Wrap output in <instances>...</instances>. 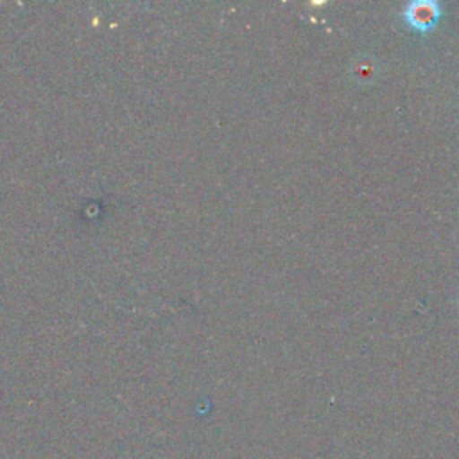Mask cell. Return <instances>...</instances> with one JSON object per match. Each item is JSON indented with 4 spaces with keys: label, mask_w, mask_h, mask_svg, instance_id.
Returning <instances> with one entry per match:
<instances>
[{
    "label": "cell",
    "mask_w": 459,
    "mask_h": 459,
    "mask_svg": "<svg viewBox=\"0 0 459 459\" xmlns=\"http://www.w3.org/2000/svg\"><path fill=\"white\" fill-rule=\"evenodd\" d=\"M351 79L355 84L369 86L378 77V63L373 56H359L351 65Z\"/></svg>",
    "instance_id": "obj_2"
},
{
    "label": "cell",
    "mask_w": 459,
    "mask_h": 459,
    "mask_svg": "<svg viewBox=\"0 0 459 459\" xmlns=\"http://www.w3.org/2000/svg\"><path fill=\"white\" fill-rule=\"evenodd\" d=\"M443 16V5L437 0H412L405 5L402 18L416 32L427 34L434 30Z\"/></svg>",
    "instance_id": "obj_1"
}]
</instances>
